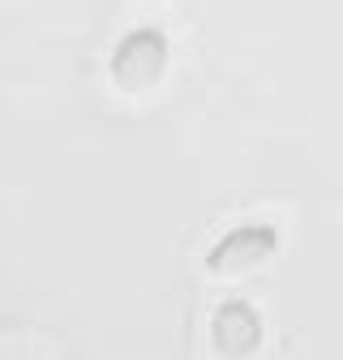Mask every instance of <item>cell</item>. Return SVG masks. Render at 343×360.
Returning <instances> with one entry per match:
<instances>
[{
	"mask_svg": "<svg viewBox=\"0 0 343 360\" xmlns=\"http://www.w3.org/2000/svg\"><path fill=\"white\" fill-rule=\"evenodd\" d=\"M172 60V43L159 26H134L116 39V48L108 56V77L124 95H142V90L159 86Z\"/></svg>",
	"mask_w": 343,
	"mask_h": 360,
	"instance_id": "1",
	"label": "cell"
},
{
	"mask_svg": "<svg viewBox=\"0 0 343 360\" xmlns=\"http://www.w3.org/2000/svg\"><path fill=\"white\" fill-rule=\"evenodd\" d=\"M275 253H279V228H275V223L253 219V223H236V228H228L219 240L210 245L206 270H210V275H240V270L266 262Z\"/></svg>",
	"mask_w": 343,
	"mask_h": 360,
	"instance_id": "2",
	"label": "cell"
},
{
	"mask_svg": "<svg viewBox=\"0 0 343 360\" xmlns=\"http://www.w3.org/2000/svg\"><path fill=\"white\" fill-rule=\"evenodd\" d=\"M210 343L224 360H249L257 347L266 343V322L249 300H224L210 313Z\"/></svg>",
	"mask_w": 343,
	"mask_h": 360,
	"instance_id": "3",
	"label": "cell"
}]
</instances>
